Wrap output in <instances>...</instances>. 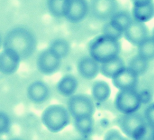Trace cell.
<instances>
[{
	"label": "cell",
	"instance_id": "9c48e42d",
	"mask_svg": "<svg viewBox=\"0 0 154 140\" xmlns=\"http://www.w3.org/2000/svg\"><path fill=\"white\" fill-rule=\"evenodd\" d=\"M88 7V3L84 0H66L64 17L72 23L79 22L86 17Z\"/></svg>",
	"mask_w": 154,
	"mask_h": 140
},
{
	"label": "cell",
	"instance_id": "5bb4252c",
	"mask_svg": "<svg viewBox=\"0 0 154 140\" xmlns=\"http://www.w3.org/2000/svg\"><path fill=\"white\" fill-rule=\"evenodd\" d=\"M50 95V89L46 83L41 81L32 83L27 90L29 99L35 103H41L47 100Z\"/></svg>",
	"mask_w": 154,
	"mask_h": 140
},
{
	"label": "cell",
	"instance_id": "8992f818",
	"mask_svg": "<svg viewBox=\"0 0 154 140\" xmlns=\"http://www.w3.org/2000/svg\"><path fill=\"white\" fill-rule=\"evenodd\" d=\"M141 104L139 93L136 90L120 91L115 98V107L123 114L137 112Z\"/></svg>",
	"mask_w": 154,
	"mask_h": 140
},
{
	"label": "cell",
	"instance_id": "7a4b0ae2",
	"mask_svg": "<svg viewBox=\"0 0 154 140\" xmlns=\"http://www.w3.org/2000/svg\"><path fill=\"white\" fill-rule=\"evenodd\" d=\"M120 50L118 40L103 34L92 40L89 47L90 57L100 64L119 56Z\"/></svg>",
	"mask_w": 154,
	"mask_h": 140
},
{
	"label": "cell",
	"instance_id": "4fadbf2b",
	"mask_svg": "<svg viewBox=\"0 0 154 140\" xmlns=\"http://www.w3.org/2000/svg\"><path fill=\"white\" fill-rule=\"evenodd\" d=\"M20 57L16 53L9 49H4L0 53V72L4 74H14L20 65Z\"/></svg>",
	"mask_w": 154,
	"mask_h": 140
},
{
	"label": "cell",
	"instance_id": "83f0119b",
	"mask_svg": "<svg viewBox=\"0 0 154 140\" xmlns=\"http://www.w3.org/2000/svg\"><path fill=\"white\" fill-rule=\"evenodd\" d=\"M104 140H128L116 129H111L108 131L104 137Z\"/></svg>",
	"mask_w": 154,
	"mask_h": 140
},
{
	"label": "cell",
	"instance_id": "7402d4cb",
	"mask_svg": "<svg viewBox=\"0 0 154 140\" xmlns=\"http://www.w3.org/2000/svg\"><path fill=\"white\" fill-rule=\"evenodd\" d=\"M48 49L61 59L68 56L70 47L68 42L66 40L56 39L51 41Z\"/></svg>",
	"mask_w": 154,
	"mask_h": 140
},
{
	"label": "cell",
	"instance_id": "836d02e7",
	"mask_svg": "<svg viewBox=\"0 0 154 140\" xmlns=\"http://www.w3.org/2000/svg\"></svg>",
	"mask_w": 154,
	"mask_h": 140
},
{
	"label": "cell",
	"instance_id": "f546056e",
	"mask_svg": "<svg viewBox=\"0 0 154 140\" xmlns=\"http://www.w3.org/2000/svg\"><path fill=\"white\" fill-rule=\"evenodd\" d=\"M139 95L140 96V100L141 103L143 104H148L151 103L152 99V95L151 92L149 90H144L141 92L139 93Z\"/></svg>",
	"mask_w": 154,
	"mask_h": 140
},
{
	"label": "cell",
	"instance_id": "484cf974",
	"mask_svg": "<svg viewBox=\"0 0 154 140\" xmlns=\"http://www.w3.org/2000/svg\"><path fill=\"white\" fill-rule=\"evenodd\" d=\"M102 32L103 35L113 38L118 40L122 37V35L123 34V33L116 31V29H114L110 24L109 22L103 25Z\"/></svg>",
	"mask_w": 154,
	"mask_h": 140
},
{
	"label": "cell",
	"instance_id": "7c38bea8",
	"mask_svg": "<svg viewBox=\"0 0 154 140\" xmlns=\"http://www.w3.org/2000/svg\"><path fill=\"white\" fill-rule=\"evenodd\" d=\"M133 15L136 21L145 23L153 18L154 4L151 0L133 1Z\"/></svg>",
	"mask_w": 154,
	"mask_h": 140
},
{
	"label": "cell",
	"instance_id": "ffe728a7",
	"mask_svg": "<svg viewBox=\"0 0 154 140\" xmlns=\"http://www.w3.org/2000/svg\"><path fill=\"white\" fill-rule=\"evenodd\" d=\"M74 119V125L76 129L82 137L87 138L91 135L94 128L92 116L82 117Z\"/></svg>",
	"mask_w": 154,
	"mask_h": 140
},
{
	"label": "cell",
	"instance_id": "3957f363",
	"mask_svg": "<svg viewBox=\"0 0 154 140\" xmlns=\"http://www.w3.org/2000/svg\"><path fill=\"white\" fill-rule=\"evenodd\" d=\"M70 114L66 108L60 104H53L44 110L41 122L45 127L53 133L59 132L70 123Z\"/></svg>",
	"mask_w": 154,
	"mask_h": 140
},
{
	"label": "cell",
	"instance_id": "d4e9b609",
	"mask_svg": "<svg viewBox=\"0 0 154 140\" xmlns=\"http://www.w3.org/2000/svg\"><path fill=\"white\" fill-rule=\"evenodd\" d=\"M11 127V121L8 115L0 112V135L8 133Z\"/></svg>",
	"mask_w": 154,
	"mask_h": 140
},
{
	"label": "cell",
	"instance_id": "52a82bcc",
	"mask_svg": "<svg viewBox=\"0 0 154 140\" xmlns=\"http://www.w3.org/2000/svg\"><path fill=\"white\" fill-rule=\"evenodd\" d=\"M118 2L114 0H95L90 4L92 14L100 21L110 20L118 11Z\"/></svg>",
	"mask_w": 154,
	"mask_h": 140
},
{
	"label": "cell",
	"instance_id": "44dd1931",
	"mask_svg": "<svg viewBox=\"0 0 154 140\" xmlns=\"http://www.w3.org/2000/svg\"><path fill=\"white\" fill-rule=\"evenodd\" d=\"M127 67L133 70L138 76L143 75L149 68V61L138 54L136 55L129 60Z\"/></svg>",
	"mask_w": 154,
	"mask_h": 140
},
{
	"label": "cell",
	"instance_id": "e0dca14e",
	"mask_svg": "<svg viewBox=\"0 0 154 140\" xmlns=\"http://www.w3.org/2000/svg\"><path fill=\"white\" fill-rule=\"evenodd\" d=\"M78 87V81L75 77L67 75L63 76L58 82L57 91L60 94L65 97L74 95Z\"/></svg>",
	"mask_w": 154,
	"mask_h": 140
},
{
	"label": "cell",
	"instance_id": "30bf717a",
	"mask_svg": "<svg viewBox=\"0 0 154 140\" xmlns=\"http://www.w3.org/2000/svg\"><path fill=\"white\" fill-rule=\"evenodd\" d=\"M114 86L120 91L136 90L139 76L133 70L125 67L112 79Z\"/></svg>",
	"mask_w": 154,
	"mask_h": 140
},
{
	"label": "cell",
	"instance_id": "ac0fdd59",
	"mask_svg": "<svg viewBox=\"0 0 154 140\" xmlns=\"http://www.w3.org/2000/svg\"><path fill=\"white\" fill-rule=\"evenodd\" d=\"M124 68L125 67L123 59L118 56L110 61L101 64L100 72L105 77L112 79Z\"/></svg>",
	"mask_w": 154,
	"mask_h": 140
},
{
	"label": "cell",
	"instance_id": "9a60e30c",
	"mask_svg": "<svg viewBox=\"0 0 154 140\" xmlns=\"http://www.w3.org/2000/svg\"><path fill=\"white\" fill-rule=\"evenodd\" d=\"M77 69L82 78L92 80L98 75L100 72V66L91 57L85 56L79 61Z\"/></svg>",
	"mask_w": 154,
	"mask_h": 140
},
{
	"label": "cell",
	"instance_id": "2e32d148",
	"mask_svg": "<svg viewBox=\"0 0 154 140\" xmlns=\"http://www.w3.org/2000/svg\"><path fill=\"white\" fill-rule=\"evenodd\" d=\"M133 18L128 11H118L110 19L109 23L116 31L123 33L127 30L132 22Z\"/></svg>",
	"mask_w": 154,
	"mask_h": 140
},
{
	"label": "cell",
	"instance_id": "6da1fadb",
	"mask_svg": "<svg viewBox=\"0 0 154 140\" xmlns=\"http://www.w3.org/2000/svg\"><path fill=\"white\" fill-rule=\"evenodd\" d=\"M3 45L4 49L14 51L22 60L28 59L34 53L37 41L32 33L27 29L16 27L7 33Z\"/></svg>",
	"mask_w": 154,
	"mask_h": 140
},
{
	"label": "cell",
	"instance_id": "8fae6325",
	"mask_svg": "<svg viewBox=\"0 0 154 140\" xmlns=\"http://www.w3.org/2000/svg\"><path fill=\"white\" fill-rule=\"evenodd\" d=\"M123 34L127 41L137 46L149 37V31L145 24L135 20H133Z\"/></svg>",
	"mask_w": 154,
	"mask_h": 140
},
{
	"label": "cell",
	"instance_id": "cb8c5ba5",
	"mask_svg": "<svg viewBox=\"0 0 154 140\" xmlns=\"http://www.w3.org/2000/svg\"><path fill=\"white\" fill-rule=\"evenodd\" d=\"M66 0H49L47 5L49 12L53 16L60 18L65 16Z\"/></svg>",
	"mask_w": 154,
	"mask_h": 140
},
{
	"label": "cell",
	"instance_id": "d6a6232c",
	"mask_svg": "<svg viewBox=\"0 0 154 140\" xmlns=\"http://www.w3.org/2000/svg\"><path fill=\"white\" fill-rule=\"evenodd\" d=\"M84 140V139H81V140Z\"/></svg>",
	"mask_w": 154,
	"mask_h": 140
},
{
	"label": "cell",
	"instance_id": "d6986e66",
	"mask_svg": "<svg viewBox=\"0 0 154 140\" xmlns=\"http://www.w3.org/2000/svg\"><path fill=\"white\" fill-rule=\"evenodd\" d=\"M110 94L111 89L105 81H97L94 83L92 87V95L97 102L104 103L109 98Z\"/></svg>",
	"mask_w": 154,
	"mask_h": 140
},
{
	"label": "cell",
	"instance_id": "ba28073f",
	"mask_svg": "<svg viewBox=\"0 0 154 140\" xmlns=\"http://www.w3.org/2000/svg\"><path fill=\"white\" fill-rule=\"evenodd\" d=\"M61 59L50 50L45 49L38 56L37 65L41 73L50 75L59 69L61 65Z\"/></svg>",
	"mask_w": 154,
	"mask_h": 140
},
{
	"label": "cell",
	"instance_id": "277c9868",
	"mask_svg": "<svg viewBox=\"0 0 154 140\" xmlns=\"http://www.w3.org/2000/svg\"><path fill=\"white\" fill-rule=\"evenodd\" d=\"M119 125L124 135L136 140L145 131L148 124L140 113L134 112L123 114L119 120Z\"/></svg>",
	"mask_w": 154,
	"mask_h": 140
},
{
	"label": "cell",
	"instance_id": "603a6c76",
	"mask_svg": "<svg viewBox=\"0 0 154 140\" xmlns=\"http://www.w3.org/2000/svg\"><path fill=\"white\" fill-rule=\"evenodd\" d=\"M138 55L142 58L151 60L154 58V40L153 37H149L139 45Z\"/></svg>",
	"mask_w": 154,
	"mask_h": 140
},
{
	"label": "cell",
	"instance_id": "f1b7e54d",
	"mask_svg": "<svg viewBox=\"0 0 154 140\" xmlns=\"http://www.w3.org/2000/svg\"><path fill=\"white\" fill-rule=\"evenodd\" d=\"M154 127L153 126H151L148 124L145 131L136 140H154Z\"/></svg>",
	"mask_w": 154,
	"mask_h": 140
},
{
	"label": "cell",
	"instance_id": "4316f807",
	"mask_svg": "<svg viewBox=\"0 0 154 140\" xmlns=\"http://www.w3.org/2000/svg\"><path fill=\"white\" fill-rule=\"evenodd\" d=\"M144 118L146 122L151 126L154 127V104H149L144 110Z\"/></svg>",
	"mask_w": 154,
	"mask_h": 140
},
{
	"label": "cell",
	"instance_id": "5b68a950",
	"mask_svg": "<svg viewBox=\"0 0 154 140\" xmlns=\"http://www.w3.org/2000/svg\"><path fill=\"white\" fill-rule=\"evenodd\" d=\"M70 114L74 119L82 117L92 116L95 112V105L90 97L83 94L74 95L68 102Z\"/></svg>",
	"mask_w": 154,
	"mask_h": 140
},
{
	"label": "cell",
	"instance_id": "1f68e13d",
	"mask_svg": "<svg viewBox=\"0 0 154 140\" xmlns=\"http://www.w3.org/2000/svg\"><path fill=\"white\" fill-rule=\"evenodd\" d=\"M1 45H2V39H1V37L0 36V47L1 46Z\"/></svg>",
	"mask_w": 154,
	"mask_h": 140
},
{
	"label": "cell",
	"instance_id": "4dcf8cb0",
	"mask_svg": "<svg viewBox=\"0 0 154 140\" xmlns=\"http://www.w3.org/2000/svg\"><path fill=\"white\" fill-rule=\"evenodd\" d=\"M22 140V139H21V138H11V140Z\"/></svg>",
	"mask_w": 154,
	"mask_h": 140
}]
</instances>
